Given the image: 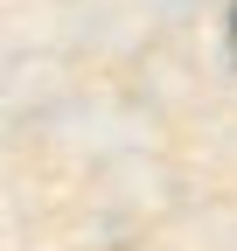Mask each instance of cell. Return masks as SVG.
Masks as SVG:
<instances>
[{
  "mask_svg": "<svg viewBox=\"0 0 237 251\" xmlns=\"http://www.w3.org/2000/svg\"><path fill=\"white\" fill-rule=\"evenodd\" d=\"M230 42H237V14H230Z\"/></svg>",
  "mask_w": 237,
  "mask_h": 251,
  "instance_id": "1",
  "label": "cell"
}]
</instances>
